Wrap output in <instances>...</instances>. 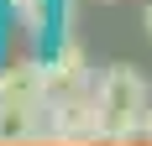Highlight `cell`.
<instances>
[{
	"instance_id": "cell-3",
	"label": "cell",
	"mask_w": 152,
	"mask_h": 146,
	"mask_svg": "<svg viewBox=\"0 0 152 146\" xmlns=\"http://www.w3.org/2000/svg\"><path fill=\"white\" fill-rule=\"evenodd\" d=\"M89 84H94V68H89V52L79 42V31H58V47L47 52V99L89 89Z\"/></svg>"
},
{
	"instance_id": "cell-6",
	"label": "cell",
	"mask_w": 152,
	"mask_h": 146,
	"mask_svg": "<svg viewBox=\"0 0 152 146\" xmlns=\"http://www.w3.org/2000/svg\"><path fill=\"white\" fill-rule=\"evenodd\" d=\"M47 141V104H0V146H31Z\"/></svg>"
},
{
	"instance_id": "cell-8",
	"label": "cell",
	"mask_w": 152,
	"mask_h": 146,
	"mask_svg": "<svg viewBox=\"0 0 152 146\" xmlns=\"http://www.w3.org/2000/svg\"><path fill=\"white\" fill-rule=\"evenodd\" d=\"M142 26H147V37H152V0H147V11H142Z\"/></svg>"
},
{
	"instance_id": "cell-7",
	"label": "cell",
	"mask_w": 152,
	"mask_h": 146,
	"mask_svg": "<svg viewBox=\"0 0 152 146\" xmlns=\"http://www.w3.org/2000/svg\"><path fill=\"white\" fill-rule=\"evenodd\" d=\"M142 141L152 146V104H147V120H142Z\"/></svg>"
},
{
	"instance_id": "cell-2",
	"label": "cell",
	"mask_w": 152,
	"mask_h": 146,
	"mask_svg": "<svg viewBox=\"0 0 152 146\" xmlns=\"http://www.w3.org/2000/svg\"><path fill=\"white\" fill-rule=\"evenodd\" d=\"M47 141L58 146H94L100 141V104H94V84L74 89V94H53L47 99Z\"/></svg>"
},
{
	"instance_id": "cell-4",
	"label": "cell",
	"mask_w": 152,
	"mask_h": 146,
	"mask_svg": "<svg viewBox=\"0 0 152 146\" xmlns=\"http://www.w3.org/2000/svg\"><path fill=\"white\" fill-rule=\"evenodd\" d=\"M0 104H47V58L37 52H16L5 68H0Z\"/></svg>"
},
{
	"instance_id": "cell-9",
	"label": "cell",
	"mask_w": 152,
	"mask_h": 146,
	"mask_svg": "<svg viewBox=\"0 0 152 146\" xmlns=\"http://www.w3.org/2000/svg\"><path fill=\"white\" fill-rule=\"evenodd\" d=\"M105 5H110V0H105Z\"/></svg>"
},
{
	"instance_id": "cell-5",
	"label": "cell",
	"mask_w": 152,
	"mask_h": 146,
	"mask_svg": "<svg viewBox=\"0 0 152 146\" xmlns=\"http://www.w3.org/2000/svg\"><path fill=\"white\" fill-rule=\"evenodd\" d=\"M0 11L11 21V31H21V42H47L53 21H58V0H0Z\"/></svg>"
},
{
	"instance_id": "cell-1",
	"label": "cell",
	"mask_w": 152,
	"mask_h": 146,
	"mask_svg": "<svg viewBox=\"0 0 152 146\" xmlns=\"http://www.w3.org/2000/svg\"><path fill=\"white\" fill-rule=\"evenodd\" d=\"M94 104H100V146H131L142 141V120L152 104L147 73L131 63H110L105 73H94Z\"/></svg>"
}]
</instances>
